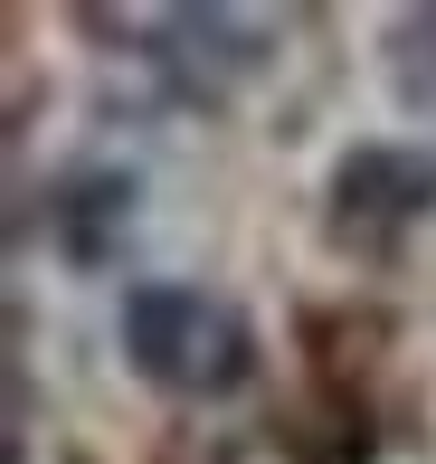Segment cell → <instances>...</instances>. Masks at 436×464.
Masks as SVG:
<instances>
[{
	"mask_svg": "<svg viewBox=\"0 0 436 464\" xmlns=\"http://www.w3.org/2000/svg\"><path fill=\"white\" fill-rule=\"evenodd\" d=\"M114 332H123V361L152 379V389H171V398H228V389H247V370H257L247 313L218 304V294H199V285H171V276L123 294Z\"/></svg>",
	"mask_w": 436,
	"mask_h": 464,
	"instance_id": "1",
	"label": "cell"
},
{
	"mask_svg": "<svg viewBox=\"0 0 436 464\" xmlns=\"http://www.w3.org/2000/svg\"><path fill=\"white\" fill-rule=\"evenodd\" d=\"M152 38H171V48H152L161 67H180L190 86H218V76H257L266 57H276V29L247 10H171V19H142Z\"/></svg>",
	"mask_w": 436,
	"mask_h": 464,
	"instance_id": "2",
	"label": "cell"
},
{
	"mask_svg": "<svg viewBox=\"0 0 436 464\" xmlns=\"http://www.w3.org/2000/svg\"><path fill=\"white\" fill-rule=\"evenodd\" d=\"M332 199H342V227L351 218H418L436 208V161L427 152H399V142H370L332 171Z\"/></svg>",
	"mask_w": 436,
	"mask_h": 464,
	"instance_id": "3",
	"label": "cell"
}]
</instances>
